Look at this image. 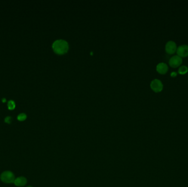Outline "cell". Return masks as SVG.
I'll use <instances>...</instances> for the list:
<instances>
[{"label":"cell","mask_w":188,"mask_h":187,"mask_svg":"<svg viewBox=\"0 0 188 187\" xmlns=\"http://www.w3.org/2000/svg\"><path fill=\"white\" fill-rule=\"evenodd\" d=\"M168 67L167 64L164 63H159L156 67L157 71L161 74H166L168 71Z\"/></svg>","instance_id":"52a82bcc"},{"label":"cell","mask_w":188,"mask_h":187,"mask_svg":"<svg viewBox=\"0 0 188 187\" xmlns=\"http://www.w3.org/2000/svg\"><path fill=\"white\" fill-rule=\"evenodd\" d=\"M177 73L176 72H172L171 74V76L172 77H175V76H177Z\"/></svg>","instance_id":"4fadbf2b"},{"label":"cell","mask_w":188,"mask_h":187,"mask_svg":"<svg viewBox=\"0 0 188 187\" xmlns=\"http://www.w3.org/2000/svg\"><path fill=\"white\" fill-rule=\"evenodd\" d=\"M17 118L20 121H23L27 118V115L24 113H21L18 116Z\"/></svg>","instance_id":"8fae6325"},{"label":"cell","mask_w":188,"mask_h":187,"mask_svg":"<svg viewBox=\"0 0 188 187\" xmlns=\"http://www.w3.org/2000/svg\"><path fill=\"white\" fill-rule=\"evenodd\" d=\"M7 105H8V108L9 110H13L15 107V103H14V101L12 100H10L8 102V103H7Z\"/></svg>","instance_id":"30bf717a"},{"label":"cell","mask_w":188,"mask_h":187,"mask_svg":"<svg viewBox=\"0 0 188 187\" xmlns=\"http://www.w3.org/2000/svg\"><path fill=\"white\" fill-rule=\"evenodd\" d=\"M182 63V59L181 57L178 55L173 56L169 61V65L173 67V68H176L179 67Z\"/></svg>","instance_id":"277c9868"},{"label":"cell","mask_w":188,"mask_h":187,"mask_svg":"<svg viewBox=\"0 0 188 187\" xmlns=\"http://www.w3.org/2000/svg\"><path fill=\"white\" fill-rule=\"evenodd\" d=\"M6 99L5 98H3L2 99V102H6Z\"/></svg>","instance_id":"5bb4252c"},{"label":"cell","mask_w":188,"mask_h":187,"mask_svg":"<svg viewBox=\"0 0 188 187\" xmlns=\"http://www.w3.org/2000/svg\"><path fill=\"white\" fill-rule=\"evenodd\" d=\"M11 117L10 116H7L6 118H5V122H6L7 124H10L11 122Z\"/></svg>","instance_id":"7c38bea8"},{"label":"cell","mask_w":188,"mask_h":187,"mask_svg":"<svg viewBox=\"0 0 188 187\" xmlns=\"http://www.w3.org/2000/svg\"><path fill=\"white\" fill-rule=\"evenodd\" d=\"M27 183V179L24 177H19L15 179L14 184L17 187H23Z\"/></svg>","instance_id":"ba28073f"},{"label":"cell","mask_w":188,"mask_h":187,"mask_svg":"<svg viewBox=\"0 0 188 187\" xmlns=\"http://www.w3.org/2000/svg\"><path fill=\"white\" fill-rule=\"evenodd\" d=\"M1 180L5 183H13L15 180L14 174L11 171H5L1 174Z\"/></svg>","instance_id":"7a4b0ae2"},{"label":"cell","mask_w":188,"mask_h":187,"mask_svg":"<svg viewBox=\"0 0 188 187\" xmlns=\"http://www.w3.org/2000/svg\"><path fill=\"white\" fill-rule=\"evenodd\" d=\"M188 71V68L187 67V66H185V65H183V66H181L179 69L178 70V73L180 74H186L187 72Z\"/></svg>","instance_id":"9c48e42d"},{"label":"cell","mask_w":188,"mask_h":187,"mask_svg":"<svg viewBox=\"0 0 188 187\" xmlns=\"http://www.w3.org/2000/svg\"><path fill=\"white\" fill-rule=\"evenodd\" d=\"M177 53L178 56L181 57H186L188 56V46L183 45L179 46L177 49Z\"/></svg>","instance_id":"8992f818"},{"label":"cell","mask_w":188,"mask_h":187,"mask_svg":"<svg viewBox=\"0 0 188 187\" xmlns=\"http://www.w3.org/2000/svg\"><path fill=\"white\" fill-rule=\"evenodd\" d=\"M166 51L167 53L169 55L173 54L175 51H177V45L176 43L174 41H169L168 42L166 45Z\"/></svg>","instance_id":"5b68a950"},{"label":"cell","mask_w":188,"mask_h":187,"mask_svg":"<svg viewBox=\"0 0 188 187\" xmlns=\"http://www.w3.org/2000/svg\"><path fill=\"white\" fill-rule=\"evenodd\" d=\"M151 88L155 92H159L163 89V84L160 80L154 79L150 84Z\"/></svg>","instance_id":"3957f363"},{"label":"cell","mask_w":188,"mask_h":187,"mask_svg":"<svg viewBox=\"0 0 188 187\" xmlns=\"http://www.w3.org/2000/svg\"><path fill=\"white\" fill-rule=\"evenodd\" d=\"M52 47L56 53L62 55L67 52L69 49V45L66 41L60 39L54 42Z\"/></svg>","instance_id":"6da1fadb"},{"label":"cell","mask_w":188,"mask_h":187,"mask_svg":"<svg viewBox=\"0 0 188 187\" xmlns=\"http://www.w3.org/2000/svg\"><path fill=\"white\" fill-rule=\"evenodd\" d=\"M31 187V186H28V187Z\"/></svg>","instance_id":"9a60e30c"}]
</instances>
